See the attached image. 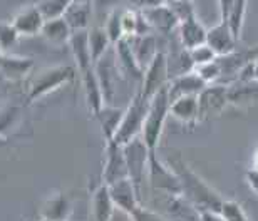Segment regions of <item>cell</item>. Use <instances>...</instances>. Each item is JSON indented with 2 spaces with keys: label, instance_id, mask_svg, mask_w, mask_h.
<instances>
[{
  "label": "cell",
  "instance_id": "obj_44",
  "mask_svg": "<svg viewBox=\"0 0 258 221\" xmlns=\"http://www.w3.org/2000/svg\"><path fill=\"white\" fill-rule=\"evenodd\" d=\"M251 168H255V169H258V149L255 151V154H253V166Z\"/></svg>",
  "mask_w": 258,
  "mask_h": 221
},
{
  "label": "cell",
  "instance_id": "obj_32",
  "mask_svg": "<svg viewBox=\"0 0 258 221\" xmlns=\"http://www.w3.org/2000/svg\"><path fill=\"white\" fill-rule=\"evenodd\" d=\"M245 14H246V0H236L233 9L226 19V24L231 30V34L235 35V39L238 40L241 35V29H243V22H245Z\"/></svg>",
  "mask_w": 258,
  "mask_h": 221
},
{
  "label": "cell",
  "instance_id": "obj_3",
  "mask_svg": "<svg viewBox=\"0 0 258 221\" xmlns=\"http://www.w3.org/2000/svg\"><path fill=\"white\" fill-rule=\"evenodd\" d=\"M169 107H171V99H169V87L164 86L161 91H158L154 97L149 102V112L144 122L143 129V141L146 142L149 151H156L159 139L163 134V127L166 122V117L169 114Z\"/></svg>",
  "mask_w": 258,
  "mask_h": 221
},
{
  "label": "cell",
  "instance_id": "obj_14",
  "mask_svg": "<svg viewBox=\"0 0 258 221\" xmlns=\"http://www.w3.org/2000/svg\"><path fill=\"white\" fill-rule=\"evenodd\" d=\"M206 44L215 50L218 57L228 55L236 50V39L231 34V30L226 22H220L208 29V35H206Z\"/></svg>",
  "mask_w": 258,
  "mask_h": 221
},
{
  "label": "cell",
  "instance_id": "obj_34",
  "mask_svg": "<svg viewBox=\"0 0 258 221\" xmlns=\"http://www.w3.org/2000/svg\"><path fill=\"white\" fill-rule=\"evenodd\" d=\"M189 55H191V60H193L195 67L203 65V64H210V62H213V60L218 59V55H216V52L210 47L208 44L198 45V47L191 49V50H189Z\"/></svg>",
  "mask_w": 258,
  "mask_h": 221
},
{
  "label": "cell",
  "instance_id": "obj_10",
  "mask_svg": "<svg viewBox=\"0 0 258 221\" xmlns=\"http://www.w3.org/2000/svg\"><path fill=\"white\" fill-rule=\"evenodd\" d=\"M129 178L124 148L114 141H106V161L102 169V183L111 186L121 179Z\"/></svg>",
  "mask_w": 258,
  "mask_h": 221
},
{
  "label": "cell",
  "instance_id": "obj_2",
  "mask_svg": "<svg viewBox=\"0 0 258 221\" xmlns=\"http://www.w3.org/2000/svg\"><path fill=\"white\" fill-rule=\"evenodd\" d=\"M72 79H74V69L71 65L45 67L29 77L27 89H25V99H27V102H35L40 97L62 87L67 82H72Z\"/></svg>",
  "mask_w": 258,
  "mask_h": 221
},
{
  "label": "cell",
  "instance_id": "obj_13",
  "mask_svg": "<svg viewBox=\"0 0 258 221\" xmlns=\"http://www.w3.org/2000/svg\"><path fill=\"white\" fill-rule=\"evenodd\" d=\"M228 104L236 109L258 107V81L233 82L228 86Z\"/></svg>",
  "mask_w": 258,
  "mask_h": 221
},
{
  "label": "cell",
  "instance_id": "obj_39",
  "mask_svg": "<svg viewBox=\"0 0 258 221\" xmlns=\"http://www.w3.org/2000/svg\"><path fill=\"white\" fill-rule=\"evenodd\" d=\"M134 221H169L168 218H164L161 213L154 211V209L146 208L144 204H139V206L133 211Z\"/></svg>",
  "mask_w": 258,
  "mask_h": 221
},
{
  "label": "cell",
  "instance_id": "obj_5",
  "mask_svg": "<svg viewBox=\"0 0 258 221\" xmlns=\"http://www.w3.org/2000/svg\"><path fill=\"white\" fill-rule=\"evenodd\" d=\"M122 148H124L129 179L134 183L139 196H141L144 181H148L149 154H151V151H149V148L146 146V142L143 141L141 136L136 137V139H133L131 142H127V144H124Z\"/></svg>",
  "mask_w": 258,
  "mask_h": 221
},
{
  "label": "cell",
  "instance_id": "obj_21",
  "mask_svg": "<svg viewBox=\"0 0 258 221\" xmlns=\"http://www.w3.org/2000/svg\"><path fill=\"white\" fill-rule=\"evenodd\" d=\"M129 44L133 47L134 57H136L138 64L141 65L143 70H146L154 57L158 55V40L156 35L153 34H146V35H136V37H129Z\"/></svg>",
  "mask_w": 258,
  "mask_h": 221
},
{
  "label": "cell",
  "instance_id": "obj_24",
  "mask_svg": "<svg viewBox=\"0 0 258 221\" xmlns=\"http://www.w3.org/2000/svg\"><path fill=\"white\" fill-rule=\"evenodd\" d=\"M116 209L114 199L111 196L109 186L101 183L92 193V216L94 221H109Z\"/></svg>",
  "mask_w": 258,
  "mask_h": 221
},
{
  "label": "cell",
  "instance_id": "obj_35",
  "mask_svg": "<svg viewBox=\"0 0 258 221\" xmlns=\"http://www.w3.org/2000/svg\"><path fill=\"white\" fill-rule=\"evenodd\" d=\"M102 4H111L114 7H122V9H136V10H144L149 7H156V5L166 4L164 0H101Z\"/></svg>",
  "mask_w": 258,
  "mask_h": 221
},
{
  "label": "cell",
  "instance_id": "obj_36",
  "mask_svg": "<svg viewBox=\"0 0 258 221\" xmlns=\"http://www.w3.org/2000/svg\"><path fill=\"white\" fill-rule=\"evenodd\" d=\"M195 72L198 74L201 79H203L206 84H218L220 82V77H221V69L216 60L210 64H203V65H198L195 67Z\"/></svg>",
  "mask_w": 258,
  "mask_h": 221
},
{
  "label": "cell",
  "instance_id": "obj_29",
  "mask_svg": "<svg viewBox=\"0 0 258 221\" xmlns=\"http://www.w3.org/2000/svg\"><path fill=\"white\" fill-rule=\"evenodd\" d=\"M111 39L106 34L104 27H92L89 29V49L92 55V62H97L102 55L111 50Z\"/></svg>",
  "mask_w": 258,
  "mask_h": 221
},
{
  "label": "cell",
  "instance_id": "obj_6",
  "mask_svg": "<svg viewBox=\"0 0 258 221\" xmlns=\"http://www.w3.org/2000/svg\"><path fill=\"white\" fill-rule=\"evenodd\" d=\"M148 183L151 186L153 193L181 196V183H179V178L176 176V173L173 171L168 163H164L158 158L156 151H151V154H149Z\"/></svg>",
  "mask_w": 258,
  "mask_h": 221
},
{
  "label": "cell",
  "instance_id": "obj_40",
  "mask_svg": "<svg viewBox=\"0 0 258 221\" xmlns=\"http://www.w3.org/2000/svg\"><path fill=\"white\" fill-rule=\"evenodd\" d=\"M236 0H218V5H220V20L221 22H226V19H228V15L231 12V9H233Z\"/></svg>",
  "mask_w": 258,
  "mask_h": 221
},
{
  "label": "cell",
  "instance_id": "obj_23",
  "mask_svg": "<svg viewBox=\"0 0 258 221\" xmlns=\"http://www.w3.org/2000/svg\"><path fill=\"white\" fill-rule=\"evenodd\" d=\"M124 112L126 109H122V107H114V106L106 104L102 109H99L94 114L97 122H99L102 136H104L106 141L114 139V136L117 134V131H119V127L122 124V119H124Z\"/></svg>",
  "mask_w": 258,
  "mask_h": 221
},
{
  "label": "cell",
  "instance_id": "obj_16",
  "mask_svg": "<svg viewBox=\"0 0 258 221\" xmlns=\"http://www.w3.org/2000/svg\"><path fill=\"white\" fill-rule=\"evenodd\" d=\"M72 57L76 60V65L79 69L81 76L89 72L91 69H94V62H92V55L89 49V29L87 30H77L72 34L69 40Z\"/></svg>",
  "mask_w": 258,
  "mask_h": 221
},
{
  "label": "cell",
  "instance_id": "obj_27",
  "mask_svg": "<svg viewBox=\"0 0 258 221\" xmlns=\"http://www.w3.org/2000/svg\"><path fill=\"white\" fill-rule=\"evenodd\" d=\"M45 40H49L50 44L54 45H64L69 44V40L74 34V30L71 29V25L66 22L64 17L60 19H54V20H47L42 27V32Z\"/></svg>",
  "mask_w": 258,
  "mask_h": 221
},
{
  "label": "cell",
  "instance_id": "obj_17",
  "mask_svg": "<svg viewBox=\"0 0 258 221\" xmlns=\"http://www.w3.org/2000/svg\"><path fill=\"white\" fill-rule=\"evenodd\" d=\"M109 191H111L112 199H114L116 206L121 209H126L129 213H133L139 204H143L141 203L143 199L139 196L136 186H134V183L129 178H124V179H121V181L111 184Z\"/></svg>",
  "mask_w": 258,
  "mask_h": 221
},
{
  "label": "cell",
  "instance_id": "obj_33",
  "mask_svg": "<svg viewBox=\"0 0 258 221\" xmlns=\"http://www.w3.org/2000/svg\"><path fill=\"white\" fill-rule=\"evenodd\" d=\"M218 214L225 221H250V218L243 211V208H241V204L233 201V199H225Z\"/></svg>",
  "mask_w": 258,
  "mask_h": 221
},
{
  "label": "cell",
  "instance_id": "obj_38",
  "mask_svg": "<svg viewBox=\"0 0 258 221\" xmlns=\"http://www.w3.org/2000/svg\"><path fill=\"white\" fill-rule=\"evenodd\" d=\"M19 30L14 27L12 22H2L0 25V45H2V52L12 47V45L19 40Z\"/></svg>",
  "mask_w": 258,
  "mask_h": 221
},
{
  "label": "cell",
  "instance_id": "obj_1",
  "mask_svg": "<svg viewBox=\"0 0 258 221\" xmlns=\"http://www.w3.org/2000/svg\"><path fill=\"white\" fill-rule=\"evenodd\" d=\"M166 163L171 166V169L176 173L181 183V196L186 199L189 204L198 209V211H213L220 213L221 204L225 199L220 196L218 191H215L203 178L198 176L186 163L183 161L181 156L171 154Z\"/></svg>",
  "mask_w": 258,
  "mask_h": 221
},
{
  "label": "cell",
  "instance_id": "obj_41",
  "mask_svg": "<svg viewBox=\"0 0 258 221\" xmlns=\"http://www.w3.org/2000/svg\"><path fill=\"white\" fill-rule=\"evenodd\" d=\"M245 179H246V183H248V186L251 188V191L258 196V169L250 168L248 171L245 173Z\"/></svg>",
  "mask_w": 258,
  "mask_h": 221
},
{
  "label": "cell",
  "instance_id": "obj_19",
  "mask_svg": "<svg viewBox=\"0 0 258 221\" xmlns=\"http://www.w3.org/2000/svg\"><path fill=\"white\" fill-rule=\"evenodd\" d=\"M208 86L206 82L201 79L193 70V72H188V74H183V76H178L174 79L169 81V99L176 101L179 97H184V96H200V92Z\"/></svg>",
  "mask_w": 258,
  "mask_h": 221
},
{
  "label": "cell",
  "instance_id": "obj_25",
  "mask_svg": "<svg viewBox=\"0 0 258 221\" xmlns=\"http://www.w3.org/2000/svg\"><path fill=\"white\" fill-rule=\"evenodd\" d=\"M82 86H84V96H86L87 107H89V111L92 114H96L97 111L106 106L96 69H91L89 72L82 74Z\"/></svg>",
  "mask_w": 258,
  "mask_h": 221
},
{
  "label": "cell",
  "instance_id": "obj_47",
  "mask_svg": "<svg viewBox=\"0 0 258 221\" xmlns=\"http://www.w3.org/2000/svg\"><path fill=\"white\" fill-rule=\"evenodd\" d=\"M164 2H166V0H164Z\"/></svg>",
  "mask_w": 258,
  "mask_h": 221
},
{
  "label": "cell",
  "instance_id": "obj_8",
  "mask_svg": "<svg viewBox=\"0 0 258 221\" xmlns=\"http://www.w3.org/2000/svg\"><path fill=\"white\" fill-rule=\"evenodd\" d=\"M168 84H169L168 59H166V54H164L163 50H159L158 55L151 62V65L144 70V77H143V82H141V86H139V89H141L143 96L146 97L148 101H151L154 94Z\"/></svg>",
  "mask_w": 258,
  "mask_h": 221
},
{
  "label": "cell",
  "instance_id": "obj_7",
  "mask_svg": "<svg viewBox=\"0 0 258 221\" xmlns=\"http://www.w3.org/2000/svg\"><path fill=\"white\" fill-rule=\"evenodd\" d=\"M253 60H258V45H251V47L241 49V50H235L228 55H223V57H218L216 62H218L220 69H221V77L218 84L223 86H230L233 84L236 76L245 65H248Z\"/></svg>",
  "mask_w": 258,
  "mask_h": 221
},
{
  "label": "cell",
  "instance_id": "obj_28",
  "mask_svg": "<svg viewBox=\"0 0 258 221\" xmlns=\"http://www.w3.org/2000/svg\"><path fill=\"white\" fill-rule=\"evenodd\" d=\"M71 213V204L62 193H55L50 198L45 199L42 209H40V218L50 221H67Z\"/></svg>",
  "mask_w": 258,
  "mask_h": 221
},
{
  "label": "cell",
  "instance_id": "obj_11",
  "mask_svg": "<svg viewBox=\"0 0 258 221\" xmlns=\"http://www.w3.org/2000/svg\"><path fill=\"white\" fill-rule=\"evenodd\" d=\"M141 12L144 14V17H146V20L149 22L154 32H159L164 35H171L174 32H178L179 19L176 17V14L173 12L168 4L144 9Z\"/></svg>",
  "mask_w": 258,
  "mask_h": 221
},
{
  "label": "cell",
  "instance_id": "obj_45",
  "mask_svg": "<svg viewBox=\"0 0 258 221\" xmlns=\"http://www.w3.org/2000/svg\"><path fill=\"white\" fill-rule=\"evenodd\" d=\"M71 2H82V4H94V0H71Z\"/></svg>",
  "mask_w": 258,
  "mask_h": 221
},
{
  "label": "cell",
  "instance_id": "obj_30",
  "mask_svg": "<svg viewBox=\"0 0 258 221\" xmlns=\"http://www.w3.org/2000/svg\"><path fill=\"white\" fill-rule=\"evenodd\" d=\"M122 12H124L122 7H114L106 19L104 30H106V34L109 35L112 45L119 42L121 39H124V30H122Z\"/></svg>",
  "mask_w": 258,
  "mask_h": 221
},
{
  "label": "cell",
  "instance_id": "obj_22",
  "mask_svg": "<svg viewBox=\"0 0 258 221\" xmlns=\"http://www.w3.org/2000/svg\"><path fill=\"white\" fill-rule=\"evenodd\" d=\"M171 114L183 126H195L200 121V102L198 96H184L171 102Z\"/></svg>",
  "mask_w": 258,
  "mask_h": 221
},
{
  "label": "cell",
  "instance_id": "obj_15",
  "mask_svg": "<svg viewBox=\"0 0 258 221\" xmlns=\"http://www.w3.org/2000/svg\"><path fill=\"white\" fill-rule=\"evenodd\" d=\"M0 64H2V76L5 81L19 82L27 79L29 74L32 72L34 59L2 52V55H0Z\"/></svg>",
  "mask_w": 258,
  "mask_h": 221
},
{
  "label": "cell",
  "instance_id": "obj_9",
  "mask_svg": "<svg viewBox=\"0 0 258 221\" xmlns=\"http://www.w3.org/2000/svg\"><path fill=\"white\" fill-rule=\"evenodd\" d=\"M200 102V121L210 119L221 114L228 104V86L210 84L198 96Z\"/></svg>",
  "mask_w": 258,
  "mask_h": 221
},
{
  "label": "cell",
  "instance_id": "obj_4",
  "mask_svg": "<svg viewBox=\"0 0 258 221\" xmlns=\"http://www.w3.org/2000/svg\"><path fill=\"white\" fill-rule=\"evenodd\" d=\"M149 102L151 101H148L146 97L143 96L141 89H138L134 92L131 102H129L126 107L122 124L112 141L121 146H124L127 142H131L133 139H136V137L143 134L144 122H146V117L149 112Z\"/></svg>",
  "mask_w": 258,
  "mask_h": 221
},
{
  "label": "cell",
  "instance_id": "obj_37",
  "mask_svg": "<svg viewBox=\"0 0 258 221\" xmlns=\"http://www.w3.org/2000/svg\"><path fill=\"white\" fill-rule=\"evenodd\" d=\"M166 4L171 7V10L176 14V17L179 19V22L186 20L189 17H195V4L193 0H166Z\"/></svg>",
  "mask_w": 258,
  "mask_h": 221
},
{
  "label": "cell",
  "instance_id": "obj_43",
  "mask_svg": "<svg viewBox=\"0 0 258 221\" xmlns=\"http://www.w3.org/2000/svg\"><path fill=\"white\" fill-rule=\"evenodd\" d=\"M198 214H200V221H225L218 213L213 211H198Z\"/></svg>",
  "mask_w": 258,
  "mask_h": 221
},
{
  "label": "cell",
  "instance_id": "obj_31",
  "mask_svg": "<svg viewBox=\"0 0 258 221\" xmlns=\"http://www.w3.org/2000/svg\"><path fill=\"white\" fill-rule=\"evenodd\" d=\"M69 4H71V0H39L35 5H37L39 12L42 14L44 20L47 22V20L64 17Z\"/></svg>",
  "mask_w": 258,
  "mask_h": 221
},
{
  "label": "cell",
  "instance_id": "obj_46",
  "mask_svg": "<svg viewBox=\"0 0 258 221\" xmlns=\"http://www.w3.org/2000/svg\"><path fill=\"white\" fill-rule=\"evenodd\" d=\"M34 221H50V219H45V218H39V219H34Z\"/></svg>",
  "mask_w": 258,
  "mask_h": 221
},
{
  "label": "cell",
  "instance_id": "obj_12",
  "mask_svg": "<svg viewBox=\"0 0 258 221\" xmlns=\"http://www.w3.org/2000/svg\"><path fill=\"white\" fill-rule=\"evenodd\" d=\"M114 55H116V64H117V69L119 72L133 79L134 82H143V77H144V70L141 69V65L138 64L136 57H134V52H133V47L129 44L127 39H121L119 42L114 44Z\"/></svg>",
  "mask_w": 258,
  "mask_h": 221
},
{
  "label": "cell",
  "instance_id": "obj_26",
  "mask_svg": "<svg viewBox=\"0 0 258 221\" xmlns=\"http://www.w3.org/2000/svg\"><path fill=\"white\" fill-rule=\"evenodd\" d=\"M64 19L74 32H77V30H87L92 19V4L71 2L64 14Z\"/></svg>",
  "mask_w": 258,
  "mask_h": 221
},
{
  "label": "cell",
  "instance_id": "obj_18",
  "mask_svg": "<svg viewBox=\"0 0 258 221\" xmlns=\"http://www.w3.org/2000/svg\"><path fill=\"white\" fill-rule=\"evenodd\" d=\"M206 35H208V29L200 22V19L196 15L179 22L178 40L184 49L191 50L198 47V45L206 44Z\"/></svg>",
  "mask_w": 258,
  "mask_h": 221
},
{
  "label": "cell",
  "instance_id": "obj_20",
  "mask_svg": "<svg viewBox=\"0 0 258 221\" xmlns=\"http://www.w3.org/2000/svg\"><path fill=\"white\" fill-rule=\"evenodd\" d=\"M10 22L14 24V27L19 30L20 35H35L42 32L45 20L42 14L39 12L37 5H27L22 10H19Z\"/></svg>",
  "mask_w": 258,
  "mask_h": 221
},
{
  "label": "cell",
  "instance_id": "obj_42",
  "mask_svg": "<svg viewBox=\"0 0 258 221\" xmlns=\"http://www.w3.org/2000/svg\"><path fill=\"white\" fill-rule=\"evenodd\" d=\"M109 221H134V216H133V213H129V211H126V209H121V208L116 206L114 213H112Z\"/></svg>",
  "mask_w": 258,
  "mask_h": 221
}]
</instances>
